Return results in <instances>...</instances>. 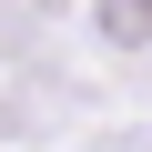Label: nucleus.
Segmentation results:
<instances>
[{"label":"nucleus","mask_w":152,"mask_h":152,"mask_svg":"<svg viewBox=\"0 0 152 152\" xmlns=\"http://www.w3.org/2000/svg\"><path fill=\"white\" fill-rule=\"evenodd\" d=\"M102 20H112V41H152V0H102Z\"/></svg>","instance_id":"f257e3e1"}]
</instances>
